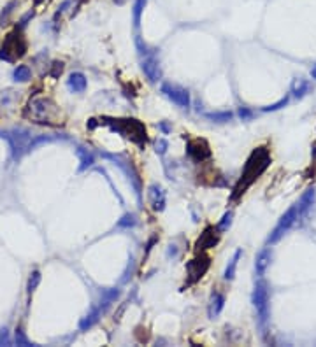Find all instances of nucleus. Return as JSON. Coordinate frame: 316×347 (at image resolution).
Wrapping results in <instances>:
<instances>
[{
	"label": "nucleus",
	"instance_id": "f257e3e1",
	"mask_svg": "<svg viewBox=\"0 0 316 347\" xmlns=\"http://www.w3.org/2000/svg\"><path fill=\"white\" fill-rule=\"evenodd\" d=\"M269 163H271V153H269V149L256 148L255 151L249 155L248 160H246V165H244V168H243V176L237 181L232 195H230V200H239L244 193L248 191V188L267 170Z\"/></svg>",
	"mask_w": 316,
	"mask_h": 347
},
{
	"label": "nucleus",
	"instance_id": "f03ea898",
	"mask_svg": "<svg viewBox=\"0 0 316 347\" xmlns=\"http://www.w3.org/2000/svg\"><path fill=\"white\" fill-rule=\"evenodd\" d=\"M99 125H105V126L111 128L112 132L120 133L125 139L137 144L140 149H144L148 135H146L144 125L140 123L139 120H132V118H107V116H104V118H100Z\"/></svg>",
	"mask_w": 316,
	"mask_h": 347
},
{
	"label": "nucleus",
	"instance_id": "7ed1b4c3",
	"mask_svg": "<svg viewBox=\"0 0 316 347\" xmlns=\"http://www.w3.org/2000/svg\"><path fill=\"white\" fill-rule=\"evenodd\" d=\"M27 51V42H25L23 35L20 32H12L7 35L5 42L2 44L0 49V58L5 62H12L14 58H21Z\"/></svg>",
	"mask_w": 316,
	"mask_h": 347
},
{
	"label": "nucleus",
	"instance_id": "20e7f679",
	"mask_svg": "<svg viewBox=\"0 0 316 347\" xmlns=\"http://www.w3.org/2000/svg\"><path fill=\"white\" fill-rule=\"evenodd\" d=\"M253 305H255L258 321L264 326L269 319V289L264 281H258L253 289Z\"/></svg>",
	"mask_w": 316,
	"mask_h": 347
},
{
	"label": "nucleus",
	"instance_id": "39448f33",
	"mask_svg": "<svg viewBox=\"0 0 316 347\" xmlns=\"http://www.w3.org/2000/svg\"><path fill=\"white\" fill-rule=\"evenodd\" d=\"M297 220H299V205L295 204L280 218V221H278V224L274 226V230L271 231V235L267 237V244H276L278 240L295 224Z\"/></svg>",
	"mask_w": 316,
	"mask_h": 347
},
{
	"label": "nucleus",
	"instance_id": "423d86ee",
	"mask_svg": "<svg viewBox=\"0 0 316 347\" xmlns=\"http://www.w3.org/2000/svg\"><path fill=\"white\" fill-rule=\"evenodd\" d=\"M2 135L7 139L14 158H20L25 149H28V146H30V144H28L30 137H28V132H25V130H11V132L2 133Z\"/></svg>",
	"mask_w": 316,
	"mask_h": 347
},
{
	"label": "nucleus",
	"instance_id": "0eeeda50",
	"mask_svg": "<svg viewBox=\"0 0 316 347\" xmlns=\"http://www.w3.org/2000/svg\"><path fill=\"white\" fill-rule=\"evenodd\" d=\"M162 93H165L169 100H172L176 105H179L181 109H188L190 107V93L183 88H177V86H172L169 83L162 84Z\"/></svg>",
	"mask_w": 316,
	"mask_h": 347
},
{
	"label": "nucleus",
	"instance_id": "6e6552de",
	"mask_svg": "<svg viewBox=\"0 0 316 347\" xmlns=\"http://www.w3.org/2000/svg\"><path fill=\"white\" fill-rule=\"evenodd\" d=\"M186 149H188V155L192 156L195 161H204V160H208V158H211V148H209V144L206 142L204 139L190 140Z\"/></svg>",
	"mask_w": 316,
	"mask_h": 347
},
{
	"label": "nucleus",
	"instance_id": "1a4fd4ad",
	"mask_svg": "<svg viewBox=\"0 0 316 347\" xmlns=\"http://www.w3.org/2000/svg\"><path fill=\"white\" fill-rule=\"evenodd\" d=\"M208 258V256H200V258H195L192 259L188 263V274H190V283H195V281H199L200 277H204V274L208 272L209 268V259L208 261H204V259Z\"/></svg>",
	"mask_w": 316,
	"mask_h": 347
},
{
	"label": "nucleus",
	"instance_id": "9d476101",
	"mask_svg": "<svg viewBox=\"0 0 316 347\" xmlns=\"http://www.w3.org/2000/svg\"><path fill=\"white\" fill-rule=\"evenodd\" d=\"M218 226H208L204 230V233L200 235V239L197 240V248L199 249H211L214 248L218 244V240H220V233H218Z\"/></svg>",
	"mask_w": 316,
	"mask_h": 347
},
{
	"label": "nucleus",
	"instance_id": "9b49d317",
	"mask_svg": "<svg viewBox=\"0 0 316 347\" xmlns=\"http://www.w3.org/2000/svg\"><path fill=\"white\" fill-rule=\"evenodd\" d=\"M148 198H149V205L153 207V211H164L165 195H164V191H162L160 186L151 184V186L148 188Z\"/></svg>",
	"mask_w": 316,
	"mask_h": 347
},
{
	"label": "nucleus",
	"instance_id": "f8f14e48",
	"mask_svg": "<svg viewBox=\"0 0 316 347\" xmlns=\"http://www.w3.org/2000/svg\"><path fill=\"white\" fill-rule=\"evenodd\" d=\"M272 259V251L269 248H264L258 254H256V261H255V272L258 277H264L265 272H267L269 265H271Z\"/></svg>",
	"mask_w": 316,
	"mask_h": 347
},
{
	"label": "nucleus",
	"instance_id": "ddd939ff",
	"mask_svg": "<svg viewBox=\"0 0 316 347\" xmlns=\"http://www.w3.org/2000/svg\"><path fill=\"white\" fill-rule=\"evenodd\" d=\"M315 200H316V189L309 188L308 191L300 196V202L297 204L299 205V218H306V216H308V212L311 211V207L315 205Z\"/></svg>",
	"mask_w": 316,
	"mask_h": 347
},
{
	"label": "nucleus",
	"instance_id": "4468645a",
	"mask_svg": "<svg viewBox=\"0 0 316 347\" xmlns=\"http://www.w3.org/2000/svg\"><path fill=\"white\" fill-rule=\"evenodd\" d=\"M140 68H142V72L148 76V79L151 81V83H156V81L160 79V67H158V62H156L153 56L146 58V60L142 62V65H140Z\"/></svg>",
	"mask_w": 316,
	"mask_h": 347
},
{
	"label": "nucleus",
	"instance_id": "2eb2a0df",
	"mask_svg": "<svg viewBox=\"0 0 316 347\" xmlns=\"http://www.w3.org/2000/svg\"><path fill=\"white\" fill-rule=\"evenodd\" d=\"M86 84H88L86 83V77H84V74H81V72H72L67 79V86L76 93L84 92V90H86Z\"/></svg>",
	"mask_w": 316,
	"mask_h": 347
},
{
	"label": "nucleus",
	"instance_id": "dca6fc26",
	"mask_svg": "<svg viewBox=\"0 0 316 347\" xmlns=\"http://www.w3.org/2000/svg\"><path fill=\"white\" fill-rule=\"evenodd\" d=\"M223 305H225L223 295H220V293H212L211 300H209V309H208L209 317H211V319L218 317V315H220V312L223 311Z\"/></svg>",
	"mask_w": 316,
	"mask_h": 347
},
{
	"label": "nucleus",
	"instance_id": "f3484780",
	"mask_svg": "<svg viewBox=\"0 0 316 347\" xmlns=\"http://www.w3.org/2000/svg\"><path fill=\"white\" fill-rule=\"evenodd\" d=\"M243 256V251L241 249H237L236 252H234V256H232V259L228 261V265H227V268H225V274H223V277L227 281H232L234 277H236V268H237V263H239V258Z\"/></svg>",
	"mask_w": 316,
	"mask_h": 347
},
{
	"label": "nucleus",
	"instance_id": "a211bd4d",
	"mask_svg": "<svg viewBox=\"0 0 316 347\" xmlns=\"http://www.w3.org/2000/svg\"><path fill=\"white\" fill-rule=\"evenodd\" d=\"M100 315H102V311H100V307H95L88 315H86V317H83V321L79 323V328H81V330H88V328H92L93 324L99 321Z\"/></svg>",
	"mask_w": 316,
	"mask_h": 347
},
{
	"label": "nucleus",
	"instance_id": "6ab92c4d",
	"mask_svg": "<svg viewBox=\"0 0 316 347\" xmlns=\"http://www.w3.org/2000/svg\"><path fill=\"white\" fill-rule=\"evenodd\" d=\"M30 76H32V70H30V67H27V65H18V67L14 68V72H12L14 81H20V83L28 81Z\"/></svg>",
	"mask_w": 316,
	"mask_h": 347
},
{
	"label": "nucleus",
	"instance_id": "aec40b11",
	"mask_svg": "<svg viewBox=\"0 0 316 347\" xmlns=\"http://www.w3.org/2000/svg\"><path fill=\"white\" fill-rule=\"evenodd\" d=\"M308 90H309V84H308V81L306 79H295L293 81V84H292V93L295 96H299V98H302V96L308 93Z\"/></svg>",
	"mask_w": 316,
	"mask_h": 347
},
{
	"label": "nucleus",
	"instance_id": "412c9836",
	"mask_svg": "<svg viewBox=\"0 0 316 347\" xmlns=\"http://www.w3.org/2000/svg\"><path fill=\"white\" fill-rule=\"evenodd\" d=\"M77 156H79V160H81L79 170H84V168H88L90 165H93V155L88 151V149L77 148Z\"/></svg>",
	"mask_w": 316,
	"mask_h": 347
},
{
	"label": "nucleus",
	"instance_id": "4be33fe9",
	"mask_svg": "<svg viewBox=\"0 0 316 347\" xmlns=\"http://www.w3.org/2000/svg\"><path fill=\"white\" fill-rule=\"evenodd\" d=\"M146 7V0H136V4H134V27L139 28L140 25V16H142V11Z\"/></svg>",
	"mask_w": 316,
	"mask_h": 347
},
{
	"label": "nucleus",
	"instance_id": "5701e85b",
	"mask_svg": "<svg viewBox=\"0 0 316 347\" xmlns=\"http://www.w3.org/2000/svg\"><path fill=\"white\" fill-rule=\"evenodd\" d=\"M40 284V272L39 270H34L28 277V283H27V293L28 295H32L34 291L37 289V286Z\"/></svg>",
	"mask_w": 316,
	"mask_h": 347
},
{
	"label": "nucleus",
	"instance_id": "b1692460",
	"mask_svg": "<svg viewBox=\"0 0 316 347\" xmlns=\"http://www.w3.org/2000/svg\"><path fill=\"white\" fill-rule=\"evenodd\" d=\"M206 118L211 121H216V123H225V121L232 120V112H208Z\"/></svg>",
	"mask_w": 316,
	"mask_h": 347
},
{
	"label": "nucleus",
	"instance_id": "393cba45",
	"mask_svg": "<svg viewBox=\"0 0 316 347\" xmlns=\"http://www.w3.org/2000/svg\"><path fill=\"white\" fill-rule=\"evenodd\" d=\"M232 218H234V214L230 211L225 212L223 218H221V221L218 223V230H220V231H227L228 228H230V224H232Z\"/></svg>",
	"mask_w": 316,
	"mask_h": 347
},
{
	"label": "nucleus",
	"instance_id": "a878e982",
	"mask_svg": "<svg viewBox=\"0 0 316 347\" xmlns=\"http://www.w3.org/2000/svg\"><path fill=\"white\" fill-rule=\"evenodd\" d=\"M137 223L136 220V214H125L123 218H121L120 221H118V226L121 228H128V226H134V224Z\"/></svg>",
	"mask_w": 316,
	"mask_h": 347
},
{
	"label": "nucleus",
	"instance_id": "bb28decb",
	"mask_svg": "<svg viewBox=\"0 0 316 347\" xmlns=\"http://www.w3.org/2000/svg\"><path fill=\"white\" fill-rule=\"evenodd\" d=\"M16 344L18 346H32V342L27 339V335H25V331L21 330V328H18L16 330Z\"/></svg>",
	"mask_w": 316,
	"mask_h": 347
},
{
	"label": "nucleus",
	"instance_id": "cd10ccee",
	"mask_svg": "<svg viewBox=\"0 0 316 347\" xmlns=\"http://www.w3.org/2000/svg\"><path fill=\"white\" fill-rule=\"evenodd\" d=\"M288 104V96H284V98H281L280 102H276V104L272 105H267V107H264V112H271V111H278V109L284 107V105Z\"/></svg>",
	"mask_w": 316,
	"mask_h": 347
},
{
	"label": "nucleus",
	"instance_id": "c85d7f7f",
	"mask_svg": "<svg viewBox=\"0 0 316 347\" xmlns=\"http://www.w3.org/2000/svg\"><path fill=\"white\" fill-rule=\"evenodd\" d=\"M167 148H169V144H167V140L165 139H160L158 142H156V153H158V155H165Z\"/></svg>",
	"mask_w": 316,
	"mask_h": 347
},
{
	"label": "nucleus",
	"instance_id": "c756f323",
	"mask_svg": "<svg viewBox=\"0 0 316 347\" xmlns=\"http://www.w3.org/2000/svg\"><path fill=\"white\" fill-rule=\"evenodd\" d=\"M239 118L243 121H248V120H251L253 118V112L249 111V109H246V107H241L239 109Z\"/></svg>",
	"mask_w": 316,
	"mask_h": 347
},
{
	"label": "nucleus",
	"instance_id": "7c9ffc66",
	"mask_svg": "<svg viewBox=\"0 0 316 347\" xmlns=\"http://www.w3.org/2000/svg\"><path fill=\"white\" fill-rule=\"evenodd\" d=\"M14 5H18V2H11V4H9L7 7H5V16H0V23H2V25H4L5 21H7V16L12 12V7H14Z\"/></svg>",
	"mask_w": 316,
	"mask_h": 347
},
{
	"label": "nucleus",
	"instance_id": "2f4dec72",
	"mask_svg": "<svg viewBox=\"0 0 316 347\" xmlns=\"http://www.w3.org/2000/svg\"><path fill=\"white\" fill-rule=\"evenodd\" d=\"M62 70H64V63H55V72H53L51 76L58 77V74H62Z\"/></svg>",
	"mask_w": 316,
	"mask_h": 347
},
{
	"label": "nucleus",
	"instance_id": "473e14b6",
	"mask_svg": "<svg viewBox=\"0 0 316 347\" xmlns=\"http://www.w3.org/2000/svg\"><path fill=\"white\" fill-rule=\"evenodd\" d=\"M2 342H7V330H0V344Z\"/></svg>",
	"mask_w": 316,
	"mask_h": 347
},
{
	"label": "nucleus",
	"instance_id": "72a5a7b5",
	"mask_svg": "<svg viewBox=\"0 0 316 347\" xmlns=\"http://www.w3.org/2000/svg\"><path fill=\"white\" fill-rule=\"evenodd\" d=\"M97 125H99V121H97L95 118H92V120L88 121V125H86V126H88L90 130H93V128H97Z\"/></svg>",
	"mask_w": 316,
	"mask_h": 347
},
{
	"label": "nucleus",
	"instance_id": "f704fd0d",
	"mask_svg": "<svg viewBox=\"0 0 316 347\" xmlns=\"http://www.w3.org/2000/svg\"><path fill=\"white\" fill-rule=\"evenodd\" d=\"M311 77H313V79H316V65L311 68Z\"/></svg>",
	"mask_w": 316,
	"mask_h": 347
},
{
	"label": "nucleus",
	"instance_id": "c9c22d12",
	"mask_svg": "<svg viewBox=\"0 0 316 347\" xmlns=\"http://www.w3.org/2000/svg\"><path fill=\"white\" fill-rule=\"evenodd\" d=\"M112 2H114V4H118V5H123L127 0H112Z\"/></svg>",
	"mask_w": 316,
	"mask_h": 347
},
{
	"label": "nucleus",
	"instance_id": "e433bc0d",
	"mask_svg": "<svg viewBox=\"0 0 316 347\" xmlns=\"http://www.w3.org/2000/svg\"><path fill=\"white\" fill-rule=\"evenodd\" d=\"M160 126H162V130H165V132H169V126H167V125H165V123H162Z\"/></svg>",
	"mask_w": 316,
	"mask_h": 347
},
{
	"label": "nucleus",
	"instance_id": "4c0bfd02",
	"mask_svg": "<svg viewBox=\"0 0 316 347\" xmlns=\"http://www.w3.org/2000/svg\"><path fill=\"white\" fill-rule=\"evenodd\" d=\"M35 2H37V4H40V2H42V0H35Z\"/></svg>",
	"mask_w": 316,
	"mask_h": 347
}]
</instances>
